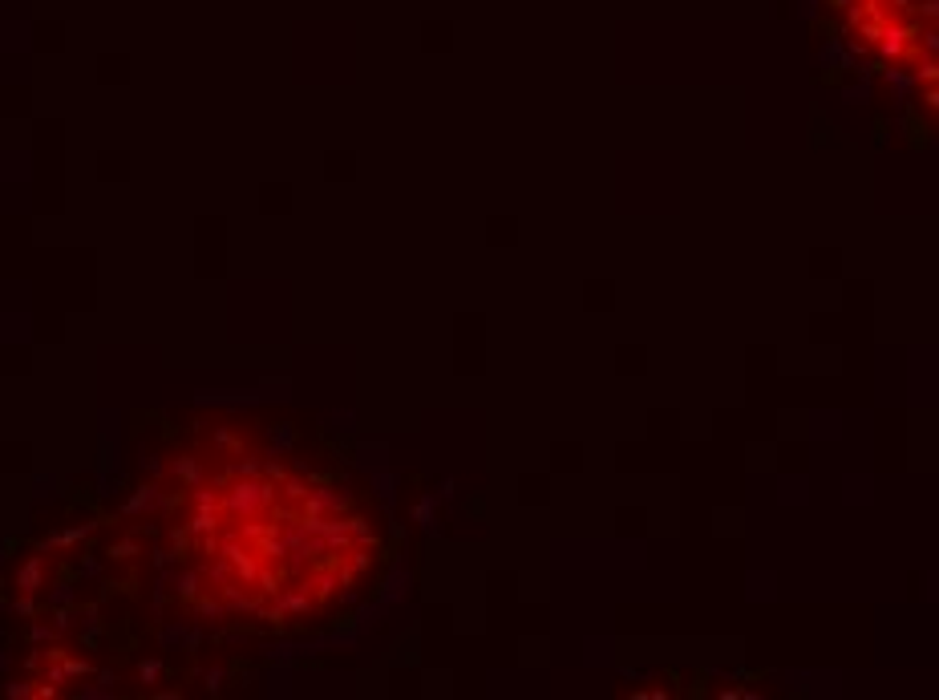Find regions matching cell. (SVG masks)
<instances>
[{
  "label": "cell",
  "instance_id": "1",
  "mask_svg": "<svg viewBox=\"0 0 939 700\" xmlns=\"http://www.w3.org/2000/svg\"><path fill=\"white\" fill-rule=\"evenodd\" d=\"M854 53L939 110V0H830Z\"/></svg>",
  "mask_w": 939,
  "mask_h": 700
}]
</instances>
